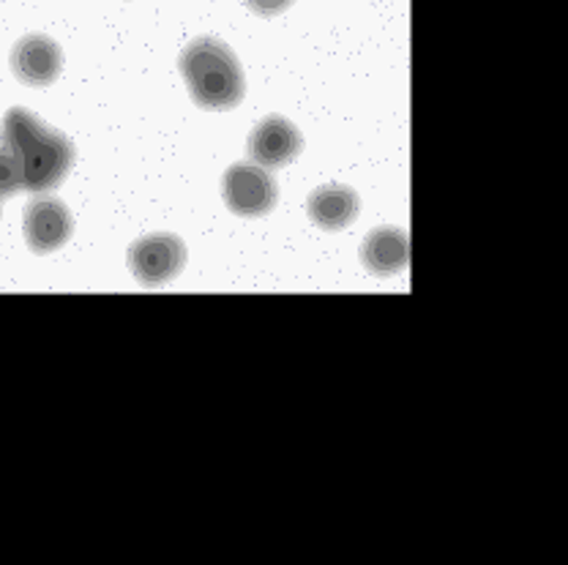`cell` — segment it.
Wrapping results in <instances>:
<instances>
[{
  "label": "cell",
  "instance_id": "cell-5",
  "mask_svg": "<svg viewBox=\"0 0 568 565\" xmlns=\"http://www.w3.org/2000/svg\"><path fill=\"white\" fill-rule=\"evenodd\" d=\"M22 233H26V244L33 255H52L67 246L74 235V216H71L69 205L52 194L33 197L26 208Z\"/></svg>",
  "mask_w": 568,
  "mask_h": 565
},
{
  "label": "cell",
  "instance_id": "cell-4",
  "mask_svg": "<svg viewBox=\"0 0 568 565\" xmlns=\"http://www.w3.org/2000/svg\"><path fill=\"white\" fill-rule=\"evenodd\" d=\"M222 197L224 205L235 216L263 219V216H268L276 208L280 186H276V178L271 175V170L260 167V164L239 162L224 173Z\"/></svg>",
  "mask_w": 568,
  "mask_h": 565
},
{
  "label": "cell",
  "instance_id": "cell-9",
  "mask_svg": "<svg viewBox=\"0 0 568 565\" xmlns=\"http://www.w3.org/2000/svg\"><path fill=\"white\" fill-rule=\"evenodd\" d=\"M361 263L375 276H396L410 263V238L399 227H377L361 244Z\"/></svg>",
  "mask_w": 568,
  "mask_h": 565
},
{
  "label": "cell",
  "instance_id": "cell-6",
  "mask_svg": "<svg viewBox=\"0 0 568 565\" xmlns=\"http://www.w3.org/2000/svg\"><path fill=\"white\" fill-rule=\"evenodd\" d=\"M304 151L298 126L284 115H268L248 134V156L265 170H282L293 164Z\"/></svg>",
  "mask_w": 568,
  "mask_h": 565
},
{
  "label": "cell",
  "instance_id": "cell-10",
  "mask_svg": "<svg viewBox=\"0 0 568 565\" xmlns=\"http://www.w3.org/2000/svg\"><path fill=\"white\" fill-rule=\"evenodd\" d=\"M22 192V173L14 153L0 143V199H11Z\"/></svg>",
  "mask_w": 568,
  "mask_h": 565
},
{
  "label": "cell",
  "instance_id": "cell-2",
  "mask_svg": "<svg viewBox=\"0 0 568 565\" xmlns=\"http://www.w3.org/2000/svg\"><path fill=\"white\" fill-rule=\"evenodd\" d=\"M194 104L203 110H235L246 96L239 55L222 39L203 37L186 44L178 61Z\"/></svg>",
  "mask_w": 568,
  "mask_h": 565
},
{
  "label": "cell",
  "instance_id": "cell-3",
  "mask_svg": "<svg viewBox=\"0 0 568 565\" xmlns=\"http://www.w3.org/2000/svg\"><path fill=\"white\" fill-rule=\"evenodd\" d=\"M126 260L142 287H164L186 268V244L173 233L142 235L129 246Z\"/></svg>",
  "mask_w": 568,
  "mask_h": 565
},
{
  "label": "cell",
  "instance_id": "cell-7",
  "mask_svg": "<svg viewBox=\"0 0 568 565\" xmlns=\"http://www.w3.org/2000/svg\"><path fill=\"white\" fill-rule=\"evenodd\" d=\"M63 69V50L44 33H28L11 50V72L31 88H47Z\"/></svg>",
  "mask_w": 568,
  "mask_h": 565
},
{
  "label": "cell",
  "instance_id": "cell-1",
  "mask_svg": "<svg viewBox=\"0 0 568 565\" xmlns=\"http://www.w3.org/2000/svg\"><path fill=\"white\" fill-rule=\"evenodd\" d=\"M0 143L14 153L22 173V188L50 194L67 181L77 162L74 143L58 129L44 126L31 110H9L0 126Z\"/></svg>",
  "mask_w": 568,
  "mask_h": 565
},
{
  "label": "cell",
  "instance_id": "cell-8",
  "mask_svg": "<svg viewBox=\"0 0 568 565\" xmlns=\"http://www.w3.org/2000/svg\"><path fill=\"white\" fill-rule=\"evenodd\" d=\"M306 214L325 233H339L358 219L361 197L345 184H323L306 199Z\"/></svg>",
  "mask_w": 568,
  "mask_h": 565
},
{
  "label": "cell",
  "instance_id": "cell-11",
  "mask_svg": "<svg viewBox=\"0 0 568 565\" xmlns=\"http://www.w3.org/2000/svg\"><path fill=\"white\" fill-rule=\"evenodd\" d=\"M244 3L257 17H280L295 3V0H244Z\"/></svg>",
  "mask_w": 568,
  "mask_h": 565
}]
</instances>
